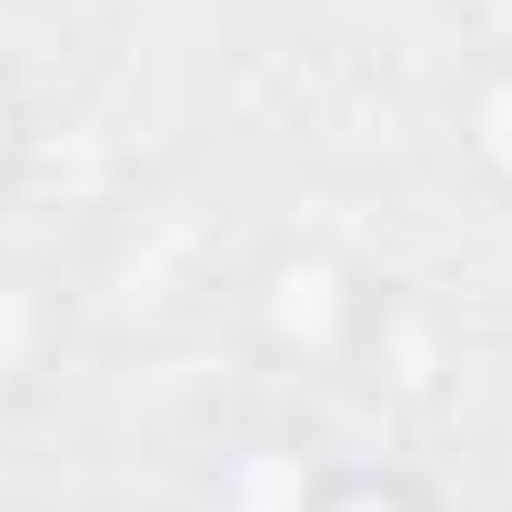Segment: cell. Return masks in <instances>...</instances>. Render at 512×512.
<instances>
[{
  "label": "cell",
  "instance_id": "obj_2",
  "mask_svg": "<svg viewBox=\"0 0 512 512\" xmlns=\"http://www.w3.org/2000/svg\"><path fill=\"white\" fill-rule=\"evenodd\" d=\"M0 151H11V121H0Z\"/></svg>",
  "mask_w": 512,
  "mask_h": 512
},
{
  "label": "cell",
  "instance_id": "obj_1",
  "mask_svg": "<svg viewBox=\"0 0 512 512\" xmlns=\"http://www.w3.org/2000/svg\"><path fill=\"white\" fill-rule=\"evenodd\" d=\"M312 512H422V502H412L402 482H372V472H362V482H332Z\"/></svg>",
  "mask_w": 512,
  "mask_h": 512
}]
</instances>
